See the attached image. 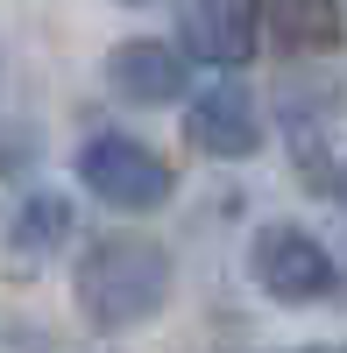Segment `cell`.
I'll use <instances>...</instances> for the list:
<instances>
[{"mask_svg":"<svg viewBox=\"0 0 347 353\" xmlns=\"http://www.w3.org/2000/svg\"><path fill=\"white\" fill-rule=\"evenodd\" d=\"M71 290L93 332H135L170 304V254L142 233H106L78 254Z\"/></svg>","mask_w":347,"mask_h":353,"instance_id":"obj_1","label":"cell"},{"mask_svg":"<svg viewBox=\"0 0 347 353\" xmlns=\"http://www.w3.org/2000/svg\"><path fill=\"white\" fill-rule=\"evenodd\" d=\"M78 184L100 205H113V212H156L178 191V170L156 149H142L135 134H93L78 149Z\"/></svg>","mask_w":347,"mask_h":353,"instance_id":"obj_2","label":"cell"},{"mask_svg":"<svg viewBox=\"0 0 347 353\" xmlns=\"http://www.w3.org/2000/svg\"><path fill=\"white\" fill-rule=\"evenodd\" d=\"M248 269H255V283H263L276 304L333 297V283H340L333 254L312 241L305 226H263V233H255V248H248Z\"/></svg>","mask_w":347,"mask_h":353,"instance_id":"obj_3","label":"cell"},{"mask_svg":"<svg viewBox=\"0 0 347 353\" xmlns=\"http://www.w3.org/2000/svg\"><path fill=\"white\" fill-rule=\"evenodd\" d=\"M185 134H191L206 156H220V163L255 156V149H263V113H255V92H248L241 78L206 85V92L185 106Z\"/></svg>","mask_w":347,"mask_h":353,"instance_id":"obj_4","label":"cell"},{"mask_svg":"<svg viewBox=\"0 0 347 353\" xmlns=\"http://www.w3.org/2000/svg\"><path fill=\"white\" fill-rule=\"evenodd\" d=\"M178 36H185V57H198L213 71H241L263 43V8L255 0H191Z\"/></svg>","mask_w":347,"mask_h":353,"instance_id":"obj_5","label":"cell"},{"mask_svg":"<svg viewBox=\"0 0 347 353\" xmlns=\"http://www.w3.org/2000/svg\"><path fill=\"white\" fill-rule=\"evenodd\" d=\"M106 85L128 106H170V99L185 92V57L170 50V43H149V36L113 43L106 50Z\"/></svg>","mask_w":347,"mask_h":353,"instance_id":"obj_6","label":"cell"},{"mask_svg":"<svg viewBox=\"0 0 347 353\" xmlns=\"http://www.w3.org/2000/svg\"><path fill=\"white\" fill-rule=\"evenodd\" d=\"M64 241H71V198H64V191H28L21 212H15V226H8L15 261H21V269H36V261H50Z\"/></svg>","mask_w":347,"mask_h":353,"instance_id":"obj_7","label":"cell"},{"mask_svg":"<svg viewBox=\"0 0 347 353\" xmlns=\"http://www.w3.org/2000/svg\"><path fill=\"white\" fill-rule=\"evenodd\" d=\"M276 14H283V43H298V50H333L340 43L333 0H276Z\"/></svg>","mask_w":347,"mask_h":353,"instance_id":"obj_8","label":"cell"},{"mask_svg":"<svg viewBox=\"0 0 347 353\" xmlns=\"http://www.w3.org/2000/svg\"><path fill=\"white\" fill-rule=\"evenodd\" d=\"M333 191H340V205H347V170H340V176H333Z\"/></svg>","mask_w":347,"mask_h":353,"instance_id":"obj_9","label":"cell"},{"mask_svg":"<svg viewBox=\"0 0 347 353\" xmlns=\"http://www.w3.org/2000/svg\"><path fill=\"white\" fill-rule=\"evenodd\" d=\"M298 353H347V346H298Z\"/></svg>","mask_w":347,"mask_h":353,"instance_id":"obj_10","label":"cell"},{"mask_svg":"<svg viewBox=\"0 0 347 353\" xmlns=\"http://www.w3.org/2000/svg\"><path fill=\"white\" fill-rule=\"evenodd\" d=\"M128 8H156V0H128Z\"/></svg>","mask_w":347,"mask_h":353,"instance_id":"obj_11","label":"cell"}]
</instances>
